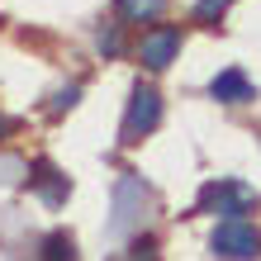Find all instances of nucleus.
I'll return each mask as SVG.
<instances>
[{"label": "nucleus", "instance_id": "20e7f679", "mask_svg": "<svg viewBox=\"0 0 261 261\" xmlns=\"http://www.w3.org/2000/svg\"><path fill=\"white\" fill-rule=\"evenodd\" d=\"M176 48H180V29H171V24H157V29H147V34H143V62L152 71L171 67L176 62Z\"/></svg>", "mask_w": 261, "mask_h": 261}, {"label": "nucleus", "instance_id": "423d86ee", "mask_svg": "<svg viewBox=\"0 0 261 261\" xmlns=\"http://www.w3.org/2000/svg\"><path fill=\"white\" fill-rule=\"evenodd\" d=\"M34 186L43 190V199H48V204H62V199H67V180L57 176L48 162H38V176H34Z\"/></svg>", "mask_w": 261, "mask_h": 261}, {"label": "nucleus", "instance_id": "9d476101", "mask_svg": "<svg viewBox=\"0 0 261 261\" xmlns=\"http://www.w3.org/2000/svg\"><path fill=\"white\" fill-rule=\"evenodd\" d=\"M71 105H76V86H71V90H62V95H57V105H53V110H71Z\"/></svg>", "mask_w": 261, "mask_h": 261}, {"label": "nucleus", "instance_id": "39448f33", "mask_svg": "<svg viewBox=\"0 0 261 261\" xmlns=\"http://www.w3.org/2000/svg\"><path fill=\"white\" fill-rule=\"evenodd\" d=\"M209 95L223 100V105H242V100H252V81H247L238 67H228V71H219V76L209 81Z\"/></svg>", "mask_w": 261, "mask_h": 261}, {"label": "nucleus", "instance_id": "1a4fd4ad", "mask_svg": "<svg viewBox=\"0 0 261 261\" xmlns=\"http://www.w3.org/2000/svg\"><path fill=\"white\" fill-rule=\"evenodd\" d=\"M223 5H228V0H199V5H195V14H199V19H219V14H223Z\"/></svg>", "mask_w": 261, "mask_h": 261}, {"label": "nucleus", "instance_id": "f03ea898", "mask_svg": "<svg viewBox=\"0 0 261 261\" xmlns=\"http://www.w3.org/2000/svg\"><path fill=\"white\" fill-rule=\"evenodd\" d=\"M209 252L214 256H223V261H256L261 256V233L252 223H219L214 228V238H209Z\"/></svg>", "mask_w": 261, "mask_h": 261}, {"label": "nucleus", "instance_id": "7ed1b4c3", "mask_svg": "<svg viewBox=\"0 0 261 261\" xmlns=\"http://www.w3.org/2000/svg\"><path fill=\"white\" fill-rule=\"evenodd\" d=\"M157 119H162V95L152 86H138L128 100V114H124V143H138L143 133H152Z\"/></svg>", "mask_w": 261, "mask_h": 261}, {"label": "nucleus", "instance_id": "6e6552de", "mask_svg": "<svg viewBox=\"0 0 261 261\" xmlns=\"http://www.w3.org/2000/svg\"><path fill=\"white\" fill-rule=\"evenodd\" d=\"M43 261H76V242L67 233H53L48 242H43Z\"/></svg>", "mask_w": 261, "mask_h": 261}, {"label": "nucleus", "instance_id": "f257e3e1", "mask_svg": "<svg viewBox=\"0 0 261 261\" xmlns=\"http://www.w3.org/2000/svg\"><path fill=\"white\" fill-rule=\"evenodd\" d=\"M256 209V190L242 180H209L199 190V214H223V223H238V214Z\"/></svg>", "mask_w": 261, "mask_h": 261}, {"label": "nucleus", "instance_id": "0eeeda50", "mask_svg": "<svg viewBox=\"0 0 261 261\" xmlns=\"http://www.w3.org/2000/svg\"><path fill=\"white\" fill-rule=\"evenodd\" d=\"M114 5H119V14H124V19L143 24V19H152V14L162 10V0H114Z\"/></svg>", "mask_w": 261, "mask_h": 261}]
</instances>
